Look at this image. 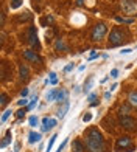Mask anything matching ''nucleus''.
Here are the masks:
<instances>
[{"mask_svg":"<svg viewBox=\"0 0 137 152\" xmlns=\"http://www.w3.org/2000/svg\"><path fill=\"white\" fill-rule=\"evenodd\" d=\"M86 148L91 152H105V140L98 129H89L86 134Z\"/></svg>","mask_w":137,"mask_h":152,"instance_id":"nucleus-1","label":"nucleus"},{"mask_svg":"<svg viewBox=\"0 0 137 152\" xmlns=\"http://www.w3.org/2000/svg\"><path fill=\"white\" fill-rule=\"evenodd\" d=\"M126 33L120 30V28H114L109 34V42H108V47L109 48H114V47H119L122 45L123 42H126Z\"/></svg>","mask_w":137,"mask_h":152,"instance_id":"nucleus-2","label":"nucleus"},{"mask_svg":"<svg viewBox=\"0 0 137 152\" xmlns=\"http://www.w3.org/2000/svg\"><path fill=\"white\" fill-rule=\"evenodd\" d=\"M115 151L117 152H133V151H136V148L129 137H120L117 143H115Z\"/></svg>","mask_w":137,"mask_h":152,"instance_id":"nucleus-3","label":"nucleus"},{"mask_svg":"<svg viewBox=\"0 0 137 152\" xmlns=\"http://www.w3.org/2000/svg\"><path fill=\"white\" fill-rule=\"evenodd\" d=\"M106 33H108V26L105 23H97L95 25V28L92 30V40L94 42H100V40L105 39L106 36Z\"/></svg>","mask_w":137,"mask_h":152,"instance_id":"nucleus-4","label":"nucleus"},{"mask_svg":"<svg viewBox=\"0 0 137 152\" xmlns=\"http://www.w3.org/2000/svg\"><path fill=\"white\" fill-rule=\"evenodd\" d=\"M120 6L125 14H134L137 11V0H122Z\"/></svg>","mask_w":137,"mask_h":152,"instance_id":"nucleus-5","label":"nucleus"},{"mask_svg":"<svg viewBox=\"0 0 137 152\" xmlns=\"http://www.w3.org/2000/svg\"><path fill=\"white\" fill-rule=\"evenodd\" d=\"M120 124L125 129H128V130H133V129H136V120L134 118H131L129 115H123V116H120Z\"/></svg>","mask_w":137,"mask_h":152,"instance_id":"nucleus-6","label":"nucleus"},{"mask_svg":"<svg viewBox=\"0 0 137 152\" xmlns=\"http://www.w3.org/2000/svg\"><path fill=\"white\" fill-rule=\"evenodd\" d=\"M28 42H30L31 47L39 48V40H38V34H36V28H34V26H31L28 30Z\"/></svg>","mask_w":137,"mask_h":152,"instance_id":"nucleus-7","label":"nucleus"},{"mask_svg":"<svg viewBox=\"0 0 137 152\" xmlns=\"http://www.w3.org/2000/svg\"><path fill=\"white\" fill-rule=\"evenodd\" d=\"M56 124H58V121L55 118H44L42 120V132H47V130L53 129Z\"/></svg>","mask_w":137,"mask_h":152,"instance_id":"nucleus-8","label":"nucleus"},{"mask_svg":"<svg viewBox=\"0 0 137 152\" xmlns=\"http://www.w3.org/2000/svg\"><path fill=\"white\" fill-rule=\"evenodd\" d=\"M24 58L27 61H31V62H41V58L36 54V51H33V50H25L24 51Z\"/></svg>","mask_w":137,"mask_h":152,"instance_id":"nucleus-9","label":"nucleus"},{"mask_svg":"<svg viewBox=\"0 0 137 152\" xmlns=\"http://www.w3.org/2000/svg\"><path fill=\"white\" fill-rule=\"evenodd\" d=\"M68 107H70V104H68V101H66L64 104H63V107H61L59 110H58V118H64L66 116V113H67V110H68Z\"/></svg>","mask_w":137,"mask_h":152,"instance_id":"nucleus-10","label":"nucleus"},{"mask_svg":"<svg viewBox=\"0 0 137 152\" xmlns=\"http://www.w3.org/2000/svg\"><path fill=\"white\" fill-rule=\"evenodd\" d=\"M41 134L39 132H30V135H28V141L31 143V144H34V143H38V141H41Z\"/></svg>","mask_w":137,"mask_h":152,"instance_id":"nucleus-11","label":"nucleus"},{"mask_svg":"<svg viewBox=\"0 0 137 152\" xmlns=\"http://www.w3.org/2000/svg\"><path fill=\"white\" fill-rule=\"evenodd\" d=\"M58 93H59V90L58 88H52V90L47 93V101H56V98H58Z\"/></svg>","mask_w":137,"mask_h":152,"instance_id":"nucleus-12","label":"nucleus"},{"mask_svg":"<svg viewBox=\"0 0 137 152\" xmlns=\"http://www.w3.org/2000/svg\"><path fill=\"white\" fill-rule=\"evenodd\" d=\"M19 73H20V78H22V79H27V78H28V75H30V70H28V67H27V65H20L19 67Z\"/></svg>","mask_w":137,"mask_h":152,"instance_id":"nucleus-13","label":"nucleus"},{"mask_svg":"<svg viewBox=\"0 0 137 152\" xmlns=\"http://www.w3.org/2000/svg\"><path fill=\"white\" fill-rule=\"evenodd\" d=\"M11 138H13V134H11V130H8V132H6V135L3 137V140H2V144H0V146H2V149L8 146L10 141H11Z\"/></svg>","mask_w":137,"mask_h":152,"instance_id":"nucleus-14","label":"nucleus"},{"mask_svg":"<svg viewBox=\"0 0 137 152\" xmlns=\"http://www.w3.org/2000/svg\"><path fill=\"white\" fill-rule=\"evenodd\" d=\"M72 151L73 152H84V146H83V143L81 141H73V144H72Z\"/></svg>","mask_w":137,"mask_h":152,"instance_id":"nucleus-15","label":"nucleus"},{"mask_svg":"<svg viewBox=\"0 0 137 152\" xmlns=\"http://www.w3.org/2000/svg\"><path fill=\"white\" fill-rule=\"evenodd\" d=\"M128 101H129V104L137 107V92H131L128 95Z\"/></svg>","mask_w":137,"mask_h":152,"instance_id":"nucleus-16","label":"nucleus"},{"mask_svg":"<svg viewBox=\"0 0 137 152\" xmlns=\"http://www.w3.org/2000/svg\"><path fill=\"white\" fill-rule=\"evenodd\" d=\"M92 86H94V79H92V78H89V81H87L86 84H84V88H83V90H84V93H89V92H91Z\"/></svg>","mask_w":137,"mask_h":152,"instance_id":"nucleus-17","label":"nucleus"},{"mask_svg":"<svg viewBox=\"0 0 137 152\" xmlns=\"http://www.w3.org/2000/svg\"><path fill=\"white\" fill-rule=\"evenodd\" d=\"M66 96H67V92H64V90H59L56 101H58V102H66V101H64V99H66Z\"/></svg>","mask_w":137,"mask_h":152,"instance_id":"nucleus-18","label":"nucleus"},{"mask_svg":"<svg viewBox=\"0 0 137 152\" xmlns=\"http://www.w3.org/2000/svg\"><path fill=\"white\" fill-rule=\"evenodd\" d=\"M128 113H129V106H126V104H125V106H122V107L119 109V115H120V116L128 115Z\"/></svg>","mask_w":137,"mask_h":152,"instance_id":"nucleus-19","label":"nucleus"},{"mask_svg":"<svg viewBox=\"0 0 137 152\" xmlns=\"http://www.w3.org/2000/svg\"><path fill=\"white\" fill-rule=\"evenodd\" d=\"M58 138V135L55 134V135H52V138H50V141H49V144H47V151L45 152H50L52 151V148H53V143H55V140Z\"/></svg>","mask_w":137,"mask_h":152,"instance_id":"nucleus-20","label":"nucleus"},{"mask_svg":"<svg viewBox=\"0 0 137 152\" xmlns=\"http://www.w3.org/2000/svg\"><path fill=\"white\" fill-rule=\"evenodd\" d=\"M115 20H117V22H120V23H133V22H134V19H125V17H120V16L115 17Z\"/></svg>","mask_w":137,"mask_h":152,"instance_id":"nucleus-21","label":"nucleus"},{"mask_svg":"<svg viewBox=\"0 0 137 152\" xmlns=\"http://www.w3.org/2000/svg\"><path fill=\"white\" fill-rule=\"evenodd\" d=\"M27 110H28V107H25V109H19V110H17V113H16L17 120H22V118H24L25 113H27Z\"/></svg>","mask_w":137,"mask_h":152,"instance_id":"nucleus-22","label":"nucleus"},{"mask_svg":"<svg viewBox=\"0 0 137 152\" xmlns=\"http://www.w3.org/2000/svg\"><path fill=\"white\" fill-rule=\"evenodd\" d=\"M22 2H24V0H11V10H17L19 8V6L20 5H22Z\"/></svg>","mask_w":137,"mask_h":152,"instance_id":"nucleus-23","label":"nucleus"},{"mask_svg":"<svg viewBox=\"0 0 137 152\" xmlns=\"http://www.w3.org/2000/svg\"><path fill=\"white\" fill-rule=\"evenodd\" d=\"M56 48H58V50H67V47H66V44H64L63 39H58V40H56Z\"/></svg>","mask_w":137,"mask_h":152,"instance_id":"nucleus-24","label":"nucleus"},{"mask_svg":"<svg viewBox=\"0 0 137 152\" xmlns=\"http://www.w3.org/2000/svg\"><path fill=\"white\" fill-rule=\"evenodd\" d=\"M11 113H13V110H11V109H8V110H5V112H3V115H2V123H5L6 120H8Z\"/></svg>","mask_w":137,"mask_h":152,"instance_id":"nucleus-25","label":"nucleus"},{"mask_svg":"<svg viewBox=\"0 0 137 152\" xmlns=\"http://www.w3.org/2000/svg\"><path fill=\"white\" fill-rule=\"evenodd\" d=\"M50 84H58V76H56V73H55V72H52L50 73Z\"/></svg>","mask_w":137,"mask_h":152,"instance_id":"nucleus-26","label":"nucleus"},{"mask_svg":"<svg viewBox=\"0 0 137 152\" xmlns=\"http://www.w3.org/2000/svg\"><path fill=\"white\" fill-rule=\"evenodd\" d=\"M28 123H30V126H31V127H36V126H38V123H39V120L36 118V116H30Z\"/></svg>","mask_w":137,"mask_h":152,"instance_id":"nucleus-27","label":"nucleus"},{"mask_svg":"<svg viewBox=\"0 0 137 152\" xmlns=\"http://www.w3.org/2000/svg\"><path fill=\"white\" fill-rule=\"evenodd\" d=\"M6 104H8V95H6V93H2V101H0V106L5 107Z\"/></svg>","mask_w":137,"mask_h":152,"instance_id":"nucleus-28","label":"nucleus"},{"mask_svg":"<svg viewBox=\"0 0 137 152\" xmlns=\"http://www.w3.org/2000/svg\"><path fill=\"white\" fill-rule=\"evenodd\" d=\"M52 22H53V17L47 16V17H44L42 20H41V25H47V23H52Z\"/></svg>","mask_w":137,"mask_h":152,"instance_id":"nucleus-29","label":"nucleus"},{"mask_svg":"<svg viewBox=\"0 0 137 152\" xmlns=\"http://www.w3.org/2000/svg\"><path fill=\"white\" fill-rule=\"evenodd\" d=\"M36 104H38V96H34V98L31 99V102H30V104L27 106V107H28V110H31V109H33L34 106H36Z\"/></svg>","mask_w":137,"mask_h":152,"instance_id":"nucleus-30","label":"nucleus"},{"mask_svg":"<svg viewBox=\"0 0 137 152\" xmlns=\"http://www.w3.org/2000/svg\"><path fill=\"white\" fill-rule=\"evenodd\" d=\"M92 120V113H89V112H86V115L83 116V121L84 123H89V121H91Z\"/></svg>","mask_w":137,"mask_h":152,"instance_id":"nucleus-31","label":"nucleus"},{"mask_svg":"<svg viewBox=\"0 0 137 152\" xmlns=\"http://www.w3.org/2000/svg\"><path fill=\"white\" fill-rule=\"evenodd\" d=\"M17 104H19L20 107H22V106H28V99H27V98H22L20 101H17Z\"/></svg>","mask_w":137,"mask_h":152,"instance_id":"nucleus-32","label":"nucleus"},{"mask_svg":"<svg viewBox=\"0 0 137 152\" xmlns=\"http://www.w3.org/2000/svg\"><path fill=\"white\" fill-rule=\"evenodd\" d=\"M95 99H97V95H95V93H91V95H89V98H87L89 102H94Z\"/></svg>","mask_w":137,"mask_h":152,"instance_id":"nucleus-33","label":"nucleus"},{"mask_svg":"<svg viewBox=\"0 0 137 152\" xmlns=\"http://www.w3.org/2000/svg\"><path fill=\"white\" fill-rule=\"evenodd\" d=\"M109 76H111V78H117V76H119V70H117V68H114V70L111 72V75H109Z\"/></svg>","mask_w":137,"mask_h":152,"instance_id":"nucleus-34","label":"nucleus"},{"mask_svg":"<svg viewBox=\"0 0 137 152\" xmlns=\"http://www.w3.org/2000/svg\"><path fill=\"white\" fill-rule=\"evenodd\" d=\"M66 143H67V138H66V140L59 144V148H58V151H56V152H61V151H63V149H64V146H66Z\"/></svg>","mask_w":137,"mask_h":152,"instance_id":"nucleus-35","label":"nucleus"},{"mask_svg":"<svg viewBox=\"0 0 137 152\" xmlns=\"http://www.w3.org/2000/svg\"><path fill=\"white\" fill-rule=\"evenodd\" d=\"M133 50H131V48H123V50L120 51V54H129V53H131Z\"/></svg>","mask_w":137,"mask_h":152,"instance_id":"nucleus-36","label":"nucleus"},{"mask_svg":"<svg viewBox=\"0 0 137 152\" xmlns=\"http://www.w3.org/2000/svg\"><path fill=\"white\" fill-rule=\"evenodd\" d=\"M20 95H22V98H27V95H28V88H24V90L20 92Z\"/></svg>","mask_w":137,"mask_h":152,"instance_id":"nucleus-37","label":"nucleus"},{"mask_svg":"<svg viewBox=\"0 0 137 152\" xmlns=\"http://www.w3.org/2000/svg\"><path fill=\"white\" fill-rule=\"evenodd\" d=\"M72 68H73V64H68V65H67V67L64 68V72H66V73H68V72L72 70Z\"/></svg>","mask_w":137,"mask_h":152,"instance_id":"nucleus-38","label":"nucleus"},{"mask_svg":"<svg viewBox=\"0 0 137 152\" xmlns=\"http://www.w3.org/2000/svg\"><path fill=\"white\" fill-rule=\"evenodd\" d=\"M20 151V143H16V146H14V152H19Z\"/></svg>","mask_w":137,"mask_h":152,"instance_id":"nucleus-39","label":"nucleus"},{"mask_svg":"<svg viewBox=\"0 0 137 152\" xmlns=\"http://www.w3.org/2000/svg\"><path fill=\"white\" fill-rule=\"evenodd\" d=\"M98 104H100V101H97V99H95L94 102H91V106H92V107H97Z\"/></svg>","mask_w":137,"mask_h":152,"instance_id":"nucleus-40","label":"nucleus"},{"mask_svg":"<svg viewBox=\"0 0 137 152\" xmlns=\"http://www.w3.org/2000/svg\"><path fill=\"white\" fill-rule=\"evenodd\" d=\"M111 93H112V92H106V93H105V99H109V98H111Z\"/></svg>","mask_w":137,"mask_h":152,"instance_id":"nucleus-41","label":"nucleus"},{"mask_svg":"<svg viewBox=\"0 0 137 152\" xmlns=\"http://www.w3.org/2000/svg\"><path fill=\"white\" fill-rule=\"evenodd\" d=\"M77 3H78V5H83V3H84V0H77Z\"/></svg>","mask_w":137,"mask_h":152,"instance_id":"nucleus-42","label":"nucleus"}]
</instances>
